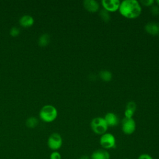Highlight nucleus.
<instances>
[{
	"label": "nucleus",
	"instance_id": "obj_1",
	"mask_svg": "<svg viewBox=\"0 0 159 159\" xmlns=\"http://www.w3.org/2000/svg\"><path fill=\"white\" fill-rule=\"evenodd\" d=\"M119 11L122 16L127 19H135L140 15L142 7L136 0H124L120 2Z\"/></svg>",
	"mask_w": 159,
	"mask_h": 159
},
{
	"label": "nucleus",
	"instance_id": "obj_2",
	"mask_svg": "<svg viewBox=\"0 0 159 159\" xmlns=\"http://www.w3.org/2000/svg\"><path fill=\"white\" fill-rule=\"evenodd\" d=\"M58 115L57 109L52 105H45L41 109L39 116L40 119L46 122H51L55 120Z\"/></svg>",
	"mask_w": 159,
	"mask_h": 159
},
{
	"label": "nucleus",
	"instance_id": "obj_3",
	"mask_svg": "<svg viewBox=\"0 0 159 159\" xmlns=\"http://www.w3.org/2000/svg\"><path fill=\"white\" fill-rule=\"evenodd\" d=\"M90 125L93 132L100 135L107 132L108 129V125L104 117H97L93 119Z\"/></svg>",
	"mask_w": 159,
	"mask_h": 159
},
{
	"label": "nucleus",
	"instance_id": "obj_4",
	"mask_svg": "<svg viewBox=\"0 0 159 159\" xmlns=\"http://www.w3.org/2000/svg\"><path fill=\"white\" fill-rule=\"evenodd\" d=\"M99 144L102 148L106 150L112 149L116 146V140L113 134L106 132L101 135L99 138Z\"/></svg>",
	"mask_w": 159,
	"mask_h": 159
},
{
	"label": "nucleus",
	"instance_id": "obj_5",
	"mask_svg": "<svg viewBox=\"0 0 159 159\" xmlns=\"http://www.w3.org/2000/svg\"><path fill=\"white\" fill-rule=\"evenodd\" d=\"M63 139L61 135L53 132L48 137L47 140L48 147L52 151H58L62 146Z\"/></svg>",
	"mask_w": 159,
	"mask_h": 159
},
{
	"label": "nucleus",
	"instance_id": "obj_6",
	"mask_svg": "<svg viewBox=\"0 0 159 159\" xmlns=\"http://www.w3.org/2000/svg\"><path fill=\"white\" fill-rule=\"evenodd\" d=\"M121 129L126 135L132 134L136 129V123L132 117H125L122 119Z\"/></svg>",
	"mask_w": 159,
	"mask_h": 159
},
{
	"label": "nucleus",
	"instance_id": "obj_7",
	"mask_svg": "<svg viewBox=\"0 0 159 159\" xmlns=\"http://www.w3.org/2000/svg\"><path fill=\"white\" fill-rule=\"evenodd\" d=\"M101 4L103 9L108 12H116L119 9L120 2L119 0H102Z\"/></svg>",
	"mask_w": 159,
	"mask_h": 159
},
{
	"label": "nucleus",
	"instance_id": "obj_8",
	"mask_svg": "<svg viewBox=\"0 0 159 159\" xmlns=\"http://www.w3.org/2000/svg\"><path fill=\"white\" fill-rule=\"evenodd\" d=\"M111 155L109 152L103 148L98 149L93 152L91 154L90 159H110Z\"/></svg>",
	"mask_w": 159,
	"mask_h": 159
},
{
	"label": "nucleus",
	"instance_id": "obj_9",
	"mask_svg": "<svg viewBox=\"0 0 159 159\" xmlns=\"http://www.w3.org/2000/svg\"><path fill=\"white\" fill-rule=\"evenodd\" d=\"M83 6L85 9L90 12H96L99 9V3L95 0H85L83 1Z\"/></svg>",
	"mask_w": 159,
	"mask_h": 159
},
{
	"label": "nucleus",
	"instance_id": "obj_10",
	"mask_svg": "<svg viewBox=\"0 0 159 159\" xmlns=\"http://www.w3.org/2000/svg\"><path fill=\"white\" fill-rule=\"evenodd\" d=\"M104 119L108 127H114L119 124V119L117 116L113 112H109L106 113Z\"/></svg>",
	"mask_w": 159,
	"mask_h": 159
},
{
	"label": "nucleus",
	"instance_id": "obj_11",
	"mask_svg": "<svg viewBox=\"0 0 159 159\" xmlns=\"http://www.w3.org/2000/svg\"><path fill=\"white\" fill-rule=\"evenodd\" d=\"M145 30L150 35H157L159 34V23L155 22H148L145 26Z\"/></svg>",
	"mask_w": 159,
	"mask_h": 159
},
{
	"label": "nucleus",
	"instance_id": "obj_12",
	"mask_svg": "<svg viewBox=\"0 0 159 159\" xmlns=\"http://www.w3.org/2000/svg\"><path fill=\"white\" fill-rule=\"evenodd\" d=\"M137 109L136 103L134 101H129L127 104L124 111L125 117H132Z\"/></svg>",
	"mask_w": 159,
	"mask_h": 159
},
{
	"label": "nucleus",
	"instance_id": "obj_13",
	"mask_svg": "<svg viewBox=\"0 0 159 159\" xmlns=\"http://www.w3.org/2000/svg\"><path fill=\"white\" fill-rule=\"evenodd\" d=\"M34 22V18L30 15H24L19 19V23L23 27H30Z\"/></svg>",
	"mask_w": 159,
	"mask_h": 159
},
{
	"label": "nucleus",
	"instance_id": "obj_14",
	"mask_svg": "<svg viewBox=\"0 0 159 159\" xmlns=\"http://www.w3.org/2000/svg\"><path fill=\"white\" fill-rule=\"evenodd\" d=\"M99 78L104 81H109L112 78V73L108 70H102L99 73Z\"/></svg>",
	"mask_w": 159,
	"mask_h": 159
},
{
	"label": "nucleus",
	"instance_id": "obj_15",
	"mask_svg": "<svg viewBox=\"0 0 159 159\" xmlns=\"http://www.w3.org/2000/svg\"><path fill=\"white\" fill-rule=\"evenodd\" d=\"M50 42V36L47 34H42L39 40V44L40 46H46Z\"/></svg>",
	"mask_w": 159,
	"mask_h": 159
},
{
	"label": "nucleus",
	"instance_id": "obj_16",
	"mask_svg": "<svg viewBox=\"0 0 159 159\" xmlns=\"http://www.w3.org/2000/svg\"><path fill=\"white\" fill-rule=\"evenodd\" d=\"M99 15L101 17V19L104 21V22H109L111 19V16L109 15V13L107 11H106V9H102L101 10H100L99 11Z\"/></svg>",
	"mask_w": 159,
	"mask_h": 159
},
{
	"label": "nucleus",
	"instance_id": "obj_17",
	"mask_svg": "<svg viewBox=\"0 0 159 159\" xmlns=\"http://www.w3.org/2000/svg\"><path fill=\"white\" fill-rule=\"evenodd\" d=\"M37 124H38V120L37 118L34 117H30L28 118L27 120H26V125L28 127L33 128L37 126Z\"/></svg>",
	"mask_w": 159,
	"mask_h": 159
},
{
	"label": "nucleus",
	"instance_id": "obj_18",
	"mask_svg": "<svg viewBox=\"0 0 159 159\" xmlns=\"http://www.w3.org/2000/svg\"><path fill=\"white\" fill-rule=\"evenodd\" d=\"M50 159H61V155L58 151H52L50 154Z\"/></svg>",
	"mask_w": 159,
	"mask_h": 159
},
{
	"label": "nucleus",
	"instance_id": "obj_19",
	"mask_svg": "<svg viewBox=\"0 0 159 159\" xmlns=\"http://www.w3.org/2000/svg\"><path fill=\"white\" fill-rule=\"evenodd\" d=\"M150 12L154 16H158L159 14V7L156 5H152L150 7Z\"/></svg>",
	"mask_w": 159,
	"mask_h": 159
},
{
	"label": "nucleus",
	"instance_id": "obj_20",
	"mask_svg": "<svg viewBox=\"0 0 159 159\" xmlns=\"http://www.w3.org/2000/svg\"><path fill=\"white\" fill-rule=\"evenodd\" d=\"M140 2L145 6H152V5H153L155 1L153 0H142L140 1Z\"/></svg>",
	"mask_w": 159,
	"mask_h": 159
},
{
	"label": "nucleus",
	"instance_id": "obj_21",
	"mask_svg": "<svg viewBox=\"0 0 159 159\" xmlns=\"http://www.w3.org/2000/svg\"><path fill=\"white\" fill-rule=\"evenodd\" d=\"M19 32H20V30L18 27H13L11 29V31H10V34L12 36H17L19 34Z\"/></svg>",
	"mask_w": 159,
	"mask_h": 159
},
{
	"label": "nucleus",
	"instance_id": "obj_22",
	"mask_svg": "<svg viewBox=\"0 0 159 159\" xmlns=\"http://www.w3.org/2000/svg\"><path fill=\"white\" fill-rule=\"evenodd\" d=\"M137 159H153V158L150 155L144 153L139 155Z\"/></svg>",
	"mask_w": 159,
	"mask_h": 159
},
{
	"label": "nucleus",
	"instance_id": "obj_23",
	"mask_svg": "<svg viewBox=\"0 0 159 159\" xmlns=\"http://www.w3.org/2000/svg\"><path fill=\"white\" fill-rule=\"evenodd\" d=\"M78 159H90V157L86 155H81Z\"/></svg>",
	"mask_w": 159,
	"mask_h": 159
},
{
	"label": "nucleus",
	"instance_id": "obj_24",
	"mask_svg": "<svg viewBox=\"0 0 159 159\" xmlns=\"http://www.w3.org/2000/svg\"><path fill=\"white\" fill-rule=\"evenodd\" d=\"M157 3L158 5L159 6V0H157Z\"/></svg>",
	"mask_w": 159,
	"mask_h": 159
}]
</instances>
